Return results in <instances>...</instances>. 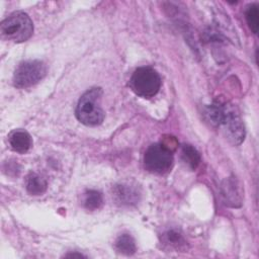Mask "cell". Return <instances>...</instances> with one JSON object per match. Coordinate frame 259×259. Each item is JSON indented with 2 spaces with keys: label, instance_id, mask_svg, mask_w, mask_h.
Instances as JSON below:
<instances>
[{
  "label": "cell",
  "instance_id": "obj_1",
  "mask_svg": "<svg viewBox=\"0 0 259 259\" xmlns=\"http://www.w3.org/2000/svg\"><path fill=\"white\" fill-rule=\"evenodd\" d=\"M207 120L217 127H222L225 137L233 145H240L245 139V128L236 107L232 104L214 102L206 107Z\"/></svg>",
  "mask_w": 259,
  "mask_h": 259
},
{
  "label": "cell",
  "instance_id": "obj_12",
  "mask_svg": "<svg viewBox=\"0 0 259 259\" xmlns=\"http://www.w3.org/2000/svg\"><path fill=\"white\" fill-rule=\"evenodd\" d=\"M83 205L88 210L98 209L102 204V194L98 190H86L83 195Z\"/></svg>",
  "mask_w": 259,
  "mask_h": 259
},
{
  "label": "cell",
  "instance_id": "obj_2",
  "mask_svg": "<svg viewBox=\"0 0 259 259\" xmlns=\"http://www.w3.org/2000/svg\"><path fill=\"white\" fill-rule=\"evenodd\" d=\"M102 90L99 87L88 89L79 99L75 114L77 119L88 126L100 124L104 119V111L101 107Z\"/></svg>",
  "mask_w": 259,
  "mask_h": 259
},
{
  "label": "cell",
  "instance_id": "obj_10",
  "mask_svg": "<svg viewBox=\"0 0 259 259\" xmlns=\"http://www.w3.org/2000/svg\"><path fill=\"white\" fill-rule=\"evenodd\" d=\"M181 160L188 168L195 170L200 163V154L191 145L184 144L181 147Z\"/></svg>",
  "mask_w": 259,
  "mask_h": 259
},
{
  "label": "cell",
  "instance_id": "obj_15",
  "mask_svg": "<svg viewBox=\"0 0 259 259\" xmlns=\"http://www.w3.org/2000/svg\"><path fill=\"white\" fill-rule=\"evenodd\" d=\"M68 256H71V257H73V256H78V257H84V255H82V254H77V253H71V254H67V255H66V257H68Z\"/></svg>",
  "mask_w": 259,
  "mask_h": 259
},
{
  "label": "cell",
  "instance_id": "obj_9",
  "mask_svg": "<svg viewBox=\"0 0 259 259\" xmlns=\"http://www.w3.org/2000/svg\"><path fill=\"white\" fill-rule=\"evenodd\" d=\"M25 188L31 195H40L48 188L47 179L35 172H30L25 178Z\"/></svg>",
  "mask_w": 259,
  "mask_h": 259
},
{
  "label": "cell",
  "instance_id": "obj_3",
  "mask_svg": "<svg viewBox=\"0 0 259 259\" xmlns=\"http://www.w3.org/2000/svg\"><path fill=\"white\" fill-rule=\"evenodd\" d=\"M0 32L2 38L6 40L23 42L32 35L33 23L27 13L15 11L1 22Z\"/></svg>",
  "mask_w": 259,
  "mask_h": 259
},
{
  "label": "cell",
  "instance_id": "obj_6",
  "mask_svg": "<svg viewBox=\"0 0 259 259\" xmlns=\"http://www.w3.org/2000/svg\"><path fill=\"white\" fill-rule=\"evenodd\" d=\"M47 74V66L39 60L20 63L14 71L13 84L17 88H27L39 82Z\"/></svg>",
  "mask_w": 259,
  "mask_h": 259
},
{
  "label": "cell",
  "instance_id": "obj_8",
  "mask_svg": "<svg viewBox=\"0 0 259 259\" xmlns=\"http://www.w3.org/2000/svg\"><path fill=\"white\" fill-rule=\"evenodd\" d=\"M8 143L13 151L20 154L26 153L32 145L30 135L26 131L22 130H15L11 132L8 136Z\"/></svg>",
  "mask_w": 259,
  "mask_h": 259
},
{
  "label": "cell",
  "instance_id": "obj_4",
  "mask_svg": "<svg viewBox=\"0 0 259 259\" xmlns=\"http://www.w3.org/2000/svg\"><path fill=\"white\" fill-rule=\"evenodd\" d=\"M161 77L152 67H139L130 79V87L140 97L152 98L161 88Z\"/></svg>",
  "mask_w": 259,
  "mask_h": 259
},
{
  "label": "cell",
  "instance_id": "obj_13",
  "mask_svg": "<svg viewBox=\"0 0 259 259\" xmlns=\"http://www.w3.org/2000/svg\"><path fill=\"white\" fill-rule=\"evenodd\" d=\"M163 243L174 249H181L186 244L183 236L175 230H169L163 235Z\"/></svg>",
  "mask_w": 259,
  "mask_h": 259
},
{
  "label": "cell",
  "instance_id": "obj_5",
  "mask_svg": "<svg viewBox=\"0 0 259 259\" xmlns=\"http://www.w3.org/2000/svg\"><path fill=\"white\" fill-rule=\"evenodd\" d=\"M172 151L164 144L149 146L144 155L145 168L155 174H166L173 166Z\"/></svg>",
  "mask_w": 259,
  "mask_h": 259
},
{
  "label": "cell",
  "instance_id": "obj_14",
  "mask_svg": "<svg viewBox=\"0 0 259 259\" xmlns=\"http://www.w3.org/2000/svg\"><path fill=\"white\" fill-rule=\"evenodd\" d=\"M245 17L250 29L256 34L259 29V11L257 5H249L245 11Z\"/></svg>",
  "mask_w": 259,
  "mask_h": 259
},
{
  "label": "cell",
  "instance_id": "obj_7",
  "mask_svg": "<svg viewBox=\"0 0 259 259\" xmlns=\"http://www.w3.org/2000/svg\"><path fill=\"white\" fill-rule=\"evenodd\" d=\"M140 191L130 184H117L112 189V197L119 205H133L140 199Z\"/></svg>",
  "mask_w": 259,
  "mask_h": 259
},
{
  "label": "cell",
  "instance_id": "obj_11",
  "mask_svg": "<svg viewBox=\"0 0 259 259\" xmlns=\"http://www.w3.org/2000/svg\"><path fill=\"white\" fill-rule=\"evenodd\" d=\"M114 247L117 252L126 256L133 255L137 250L135 239L130 234L119 235L115 240Z\"/></svg>",
  "mask_w": 259,
  "mask_h": 259
}]
</instances>
